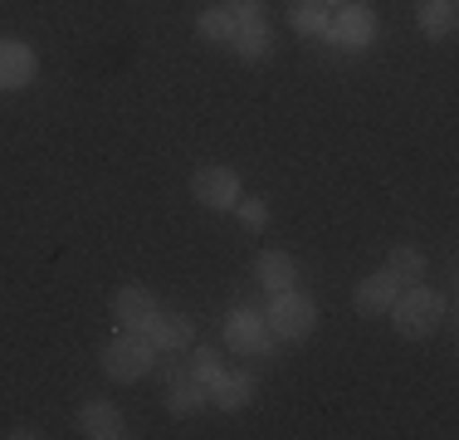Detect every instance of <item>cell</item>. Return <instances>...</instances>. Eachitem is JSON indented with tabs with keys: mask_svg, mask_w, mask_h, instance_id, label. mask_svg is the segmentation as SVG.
I'll return each mask as SVG.
<instances>
[{
	"mask_svg": "<svg viewBox=\"0 0 459 440\" xmlns=\"http://www.w3.org/2000/svg\"><path fill=\"white\" fill-rule=\"evenodd\" d=\"M108 308H113V323L127 328V333H142L147 328V318L157 313V299H152V289H142V284H123V289H113V299H108Z\"/></svg>",
	"mask_w": 459,
	"mask_h": 440,
	"instance_id": "ba28073f",
	"label": "cell"
},
{
	"mask_svg": "<svg viewBox=\"0 0 459 440\" xmlns=\"http://www.w3.org/2000/svg\"><path fill=\"white\" fill-rule=\"evenodd\" d=\"M191 196L205 206V211H235V201L245 196V186H239V176L230 167H201L191 176Z\"/></svg>",
	"mask_w": 459,
	"mask_h": 440,
	"instance_id": "8992f818",
	"label": "cell"
},
{
	"mask_svg": "<svg viewBox=\"0 0 459 440\" xmlns=\"http://www.w3.org/2000/svg\"><path fill=\"white\" fill-rule=\"evenodd\" d=\"M39 74V54L25 40H0V93H20Z\"/></svg>",
	"mask_w": 459,
	"mask_h": 440,
	"instance_id": "52a82bcc",
	"label": "cell"
},
{
	"mask_svg": "<svg viewBox=\"0 0 459 440\" xmlns=\"http://www.w3.org/2000/svg\"><path fill=\"white\" fill-rule=\"evenodd\" d=\"M371 35H377V15H371V5H362V0L337 5V15L327 20V40L337 49H367Z\"/></svg>",
	"mask_w": 459,
	"mask_h": 440,
	"instance_id": "5b68a950",
	"label": "cell"
},
{
	"mask_svg": "<svg viewBox=\"0 0 459 440\" xmlns=\"http://www.w3.org/2000/svg\"><path fill=\"white\" fill-rule=\"evenodd\" d=\"M386 313H391V328H396L401 338L420 343V338H435V328L445 323L450 304H445V294L425 289V284H406V289L396 294V304H391Z\"/></svg>",
	"mask_w": 459,
	"mask_h": 440,
	"instance_id": "6da1fadb",
	"label": "cell"
},
{
	"mask_svg": "<svg viewBox=\"0 0 459 440\" xmlns=\"http://www.w3.org/2000/svg\"><path fill=\"white\" fill-rule=\"evenodd\" d=\"M293 5H303V0H293Z\"/></svg>",
	"mask_w": 459,
	"mask_h": 440,
	"instance_id": "484cf974",
	"label": "cell"
},
{
	"mask_svg": "<svg viewBox=\"0 0 459 440\" xmlns=\"http://www.w3.org/2000/svg\"><path fill=\"white\" fill-rule=\"evenodd\" d=\"M142 338H147L157 352H181L195 343V328L186 313H171V308H157V313L147 318V328H142Z\"/></svg>",
	"mask_w": 459,
	"mask_h": 440,
	"instance_id": "9c48e42d",
	"label": "cell"
},
{
	"mask_svg": "<svg viewBox=\"0 0 459 440\" xmlns=\"http://www.w3.org/2000/svg\"><path fill=\"white\" fill-rule=\"evenodd\" d=\"M5 436H10V440H35L39 431H35V426H15V431H5Z\"/></svg>",
	"mask_w": 459,
	"mask_h": 440,
	"instance_id": "cb8c5ba5",
	"label": "cell"
},
{
	"mask_svg": "<svg viewBox=\"0 0 459 440\" xmlns=\"http://www.w3.org/2000/svg\"><path fill=\"white\" fill-rule=\"evenodd\" d=\"M195 35H201L205 44H215V49H230L235 35H239V25H235V15H230L225 5H211V10L195 15Z\"/></svg>",
	"mask_w": 459,
	"mask_h": 440,
	"instance_id": "9a60e30c",
	"label": "cell"
},
{
	"mask_svg": "<svg viewBox=\"0 0 459 440\" xmlns=\"http://www.w3.org/2000/svg\"><path fill=\"white\" fill-rule=\"evenodd\" d=\"M201 406H211V396H205V387H201L195 377L167 382V411H171V416H195Z\"/></svg>",
	"mask_w": 459,
	"mask_h": 440,
	"instance_id": "e0dca14e",
	"label": "cell"
},
{
	"mask_svg": "<svg viewBox=\"0 0 459 440\" xmlns=\"http://www.w3.org/2000/svg\"><path fill=\"white\" fill-rule=\"evenodd\" d=\"M225 348L230 352H249V357H279V338L269 333V323H264V313L259 308H249V304H239V308H230V318H225Z\"/></svg>",
	"mask_w": 459,
	"mask_h": 440,
	"instance_id": "277c9868",
	"label": "cell"
},
{
	"mask_svg": "<svg viewBox=\"0 0 459 440\" xmlns=\"http://www.w3.org/2000/svg\"><path fill=\"white\" fill-rule=\"evenodd\" d=\"M221 372H225V362H221V352H215V348H195L191 352V377L201 382V387H211Z\"/></svg>",
	"mask_w": 459,
	"mask_h": 440,
	"instance_id": "ffe728a7",
	"label": "cell"
},
{
	"mask_svg": "<svg viewBox=\"0 0 459 440\" xmlns=\"http://www.w3.org/2000/svg\"><path fill=\"white\" fill-rule=\"evenodd\" d=\"M327 20H333V15H327L318 0H303V5L289 10V25L299 30L303 40H327Z\"/></svg>",
	"mask_w": 459,
	"mask_h": 440,
	"instance_id": "d6986e66",
	"label": "cell"
},
{
	"mask_svg": "<svg viewBox=\"0 0 459 440\" xmlns=\"http://www.w3.org/2000/svg\"><path fill=\"white\" fill-rule=\"evenodd\" d=\"M157 367H161V377L167 382H177V377H191V367L177 357V352H157Z\"/></svg>",
	"mask_w": 459,
	"mask_h": 440,
	"instance_id": "603a6c76",
	"label": "cell"
},
{
	"mask_svg": "<svg viewBox=\"0 0 459 440\" xmlns=\"http://www.w3.org/2000/svg\"><path fill=\"white\" fill-rule=\"evenodd\" d=\"M381 269H386L391 279L406 289V284H420V279H425V255H420L415 245H391V255H386V264H381Z\"/></svg>",
	"mask_w": 459,
	"mask_h": 440,
	"instance_id": "2e32d148",
	"label": "cell"
},
{
	"mask_svg": "<svg viewBox=\"0 0 459 440\" xmlns=\"http://www.w3.org/2000/svg\"><path fill=\"white\" fill-rule=\"evenodd\" d=\"M98 367H103L108 382H142L152 367H157V348H152L142 333L117 328V338L98 352Z\"/></svg>",
	"mask_w": 459,
	"mask_h": 440,
	"instance_id": "7a4b0ae2",
	"label": "cell"
},
{
	"mask_svg": "<svg viewBox=\"0 0 459 440\" xmlns=\"http://www.w3.org/2000/svg\"><path fill=\"white\" fill-rule=\"evenodd\" d=\"M211 396V406H221V411H245L249 401H255V377L249 372H221V377L205 387Z\"/></svg>",
	"mask_w": 459,
	"mask_h": 440,
	"instance_id": "7c38bea8",
	"label": "cell"
},
{
	"mask_svg": "<svg viewBox=\"0 0 459 440\" xmlns=\"http://www.w3.org/2000/svg\"><path fill=\"white\" fill-rule=\"evenodd\" d=\"M235 216L245 220L249 230H264V225H269V206L255 201V196H239V201H235Z\"/></svg>",
	"mask_w": 459,
	"mask_h": 440,
	"instance_id": "7402d4cb",
	"label": "cell"
},
{
	"mask_svg": "<svg viewBox=\"0 0 459 440\" xmlns=\"http://www.w3.org/2000/svg\"><path fill=\"white\" fill-rule=\"evenodd\" d=\"M415 25H420V35L430 40H450L459 15H455V0H420L415 5Z\"/></svg>",
	"mask_w": 459,
	"mask_h": 440,
	"instance_id": "5bb4252c",
	"label": "cell"
},
{
	"mask_svg": "<svg viewBox=\"0 0 459 440\" xmlns=\"http://www.w3.org/2000/svg\"><path fill=\"white\" fill-rule=\"evenodd\" d=\"M79 431L89 440H123L127 426H123V411L113 401H83L79 406Z\"/></svg>",
	"mask_w": 459,
	"mask_h": 440,
	"instance_id": "30bf717a",
	"label": "cell"
},
{
	"mask_svg": "<svg viewBox=\"0 0 459 440\" xmlns=\"http://www.w3.org/2000/svg\"><path fill=\"white\" fill-rule=\"evenodd\" d=\"M318 5H347V0H318Z\"/></svg>",
	"mask_w": 459,
	"mask_h": 440,
	"instance_id": "d4e9b609",
	"label": "cell"
},
{
	"mask_svg": "<svg viewBox=\"0 0 459 440\" xmlns=\"http://www.w3.org/2000/svg\"><path fill=\"white\" fill-rule=\"evenodd\" d=\"M264 323L279 343H299V338H308L313 328H318V304L299 289H279L274 304H269V313H264Z\"/></svg>",
	"mask_w": 459,
	"mask_h": 440,
	"instance_id": "3957f363",
	"label": "cell"
},
{
	"mask_svg": "<svg viewBox=\"0 0 459 440\" xmlns=\"http://www.w3.org/2000/svg\"><path fill=\"white\" fill-rule=\"evenodd\" d=\"M230 49H235L245 64H259V59H269V54H274V25H249V30H239Z\"/></svg>",
	"mask_w": 459,
	"mask_h": 440,
	"instance_id": "ac0fdd59",
	"label": "cell"
},
{
	"mask_svg": "<svg viewBox=\"0 0 459 440\" xmlns=\"http://www.w3.org/2000/svg\"><path fill=\"white\" fill-rule=\"evenodd\" d=\"M255 274H259V284H264L269 294H279V289H293V279H299V264H293L289 250H264V255L255 260Z\"/></svg>",
	"mask_w": 459,
	"mask_h": 440,
	"instance_id": "4fadbf2b",
	"label": "cell"
},
{
	"mask_svg": "<svg viewBox=\"0 0 459 440\" xmlns=\"http://www.w3.org/2000/svg\"><path fill=\"white\" fill-rule=\"evenodd\" d=\"M225 10L235 15V25H239V30H249V25H269V5H264V0H225Z\"/></svg>",
	"mask_w": 459,
	"mask_h": 440,
	"instance_id": "44dd1931",
	"label": "cell"
},
{
	"mask_svg": "<svg viewBox=\"0 0 459 440\" xmlns=\"http://www.w3.org/2000/svg\"><path fill=\"white\" fill-rule=\"evenodd\" d=\"M396 294H401V284L391 279L386 269H377V274H367V279L357 284L352 299H357V313H362V318H381L391 304H396Z\"/></svg>",
	"mask_w": 459,
	"mask_h": 440,
	"instance_id": "8fae6325",
	"label": "cell"
}]
</instances>
